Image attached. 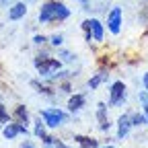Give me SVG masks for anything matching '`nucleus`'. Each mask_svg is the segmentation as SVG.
I'll return each mask as SVG.
<instances>
[{"mask_svg": "<svg viewBox=\"0 0 148 148\" xmlns=\"http://www.w3.org/2000/svg\"><path fill=\"white\" fill-rule=\"evenodd\" d=\"M130 119H132V125H144V123H148V117L142 115V113H132Z\"/></svg>", "mask_w": 148, "mask_h": 148, "instance_id": "f3484780", "label": "nucleus"}, {"mask_svg": "<svg viewBox=\"0 0 148 148\" xmlns=\"http://www.w3.org/2000/svg\"><path fill=\"white\" fill-rule=\"evenodd\" d=\"M68 16H70V8L64 2H60V0H47V2H43L41 8H39V14H37L39 23L66 21Z\"/></svg>", "mask_w": 148, "mask_h": 148, "instance_id": "f257e3e1", "label": "nucleus"}, {"mask_svg": "<svg viewBox=\"0 0 148 148\" xmlns=\"http://www.w3.org/2000/svg\"><path fill=\"white\" fill-rule=\"evenodd\" d=\"M130 130H132V119H130V115H119V119H117V138L123 140L130 134Z\"/></svg>", "mask_w": 148, "mask_h": 148, "instance_id": "0eeeda50", "label": "nucleus"}, {"mask_svg": "<svg viewBox=\"0 0 148 148\" xmlns=\"http://www.w3.org/2000/svg\"><path fill=\"white\" fill-rule=\"evenodd\" d=\"M74 142H76L80 148H99V142H97L95 138H90V136H80V134H76V136H74Z\"/></svg>", "mask_w": 148, "mask_h": 148, "instance_id": "ddd939ff", "label": "nucleus"}, {"mask_svg": "<svg viewBox=\"0 0 148 148\" xmlns=\"http://www.w3.org/2000/svg\"><path fill=\"white\" fill-rule=\"evenodd\" d=\"M45 41H47V37H43V35H35V37H33V43H35V45H43Z\"/></svg>", "mask_w": 148, "mask_h": 148, "instance_id": "4be33fe9", "label": "nucleus"}, {"mask_svg": "<svg viewBox=\"0 0 148 148\" xmlns=\"http://www.w3.org/2000/svg\"><path fill=\"white\" fill-rule=\"evenodd\" d=\"M43 148H70V146L62 144L58 138H53V136H45L43 138Z\"/></svg>", "mask_w": 148, "mask_h": 148, "instance_id": "4468645a", "label": "nucleus"}, {"mask_svg": "<svg viewBox=\"0 0 148 148\" xmlns=\"http://www.w3.org/2000/svg\"><path fill=\"white\" fill-rule=\"evenodd\" d=\"M39 117L43 119V123L47 127H58L66 121V113L64 111H60L58 107H51V109H43L39 111Z\"/></svg>", "mask_w": 148, "mask_h": 148, "instance_id": "7ed1b4c3", "label": "nucleus"}, {"mask_svg": "<svg viewBox=\"0 0 148 148\" xmlns=\"http://www.w3.org/2000/svg\"><path fill=\"white\" fill-rule=\"evenodd\" d=\"M142 82H144V88H146V92H148V72L142 76Z\"/></svg>", "mask_w": 148, "mask_h": 148, "instance_id": "b1692460", "label": "nucleus"}, {"mask_svg": "<svg viewBox=\"0 0 148 148\" xmlns=\"http://www.w3.org/2000/svg\"><path fill=\"white\" fill-rule=\"evenodd\" d=\"M84 103H86V97L84 95H80V92H78V95H72L68 99V109L72 111V113H78V111L84 107Z\"/></svg>", "mask_w": 148, "mask_h": 148, "instance_id": "9d476101", "label": "nucleus"}, {"mask_svg": "<svg viewBox=\"0 0 148 148\" xmlns=\"http://www.w3.org/2000/svg\"><path fill=\"white\" fill-rule=\"evenodd\" d=\"M62 41H64V37H62V35H51V37H49V43L56 45V47L62 45Z\"/></svg>", "mask_w": 148, "mask_h": 148, "instance_id": "aec40b11", "label": "nucleus"}, {"mask_svg": "<svg viewBox=\"0 0 148 148\" xmlns=\"http://www.w3.org/2000/svg\"><path fill=\"white\" fill-rule=\"evenodd\" d=\"M78 2H86V0H78Z\"/></svg>", "mask_w": 148, "mask_h": 148, "instance_id": "c85d7f7f", "label": "nucleus"}, {"mask_svg": "<svg viewBox=\"0 0 148 148\" xmlns=\"http://www.w3.org/2000/svg\"><path fill=\"white\" fill-rule=\"evenodd\" d=\"M45 127H47V125H45V123H43V119L39 117V119L35 121V127H33V134H35L37 138H41V140H43V138L47 136V134H45Z\"/></svg>", "mask_w": 148, "mask_h": 148, "instance_id": "2eb2a0df", "label": "nucleus"}, {"mask_svg": "<svg viewBox=\"0 0 148 148\" xmlns=\"http://www.w3.org/2000/svg\"><path fill=\"white\" fill-rule=\"evenodd\" d=\"M107 76H109V74H105V72H99V74H95V76H92V78L88 80V86H90V88H97L101 82H105V80H107Z\"/></svg>", "mask_w": 148, "mask_h": 148, "instance_id": "dca6fc26", "label": "nucleus"}, {"mask_svg": "<svg viewBox=\"0 0 148 148\" xmlns=\"http://www.w3.org/2000/svg\"><path fill=\"white\" fill-rule=\"evenodd\" d=\"M31 86H35L37 90H39V92H43V95H47V97H51V88L49 86H43V84H39V82H37V80H33L31 82Z\"/></svg>", "mask_w": 148, "mask_h": 148, "instance_id": "a211bd4d", "label": "nucleus"}, {"mask_svg": "<svg viewBox=\"0 0 148 148\" xmlns=\"http://www.w3.org/2000/svg\"><path fill=\"white\" fill-rule=\"evenodd\" d=\"M21 148H37V146H35L33 142H23V146H21Z\"/></svg>", "mask_w": 148, "mask_h": 148, "instance_id": "a878e982", "label": "nucleus"}, {"mask_svg": "<svg viewBox=\"0 0 148 148\" xmlns=\"http://www.w3.org/2000/svg\"><path fill=\"white\" fill-rule=\"evenodd\" d=\"M0 4H10V0H0Z\"/></svg>", "mask_w": 148, "mask_h": 148, "instance_id": "bb28decb", "label": "nucleus"}, {"mask_svg": "<svg viewBox=\"0 0 148 148\" xmlns=\"http://www.w3.org/2000/svg\"><path fill=\"white\" fill-rule=\"evenodd\" d=\"M10 119V115H8V111H6V107L2 105V103H0V125H2V123H6Z\"/></svg>", "mask_w": 148, "mask_h": 148, "instance_id": "6ab92c4d", "label": "nucleus"}, {"mask_svg": "<svg viewBox=\"0 0 148 148\" xmlns=\"http://www.w3.org/2000/svg\"><path fill=\"white\" fill-rule=\"evenodd\" d=\"M27 14V4L25 2H14L10 8H8V18L10 21H18Z\"/></svg>", "mask_w": 148, "mask_h": 148, "instance_id": "1a4fd4ad", "label": "nucleus"}, {"mask_svg": "<svg viewBox=\"0 0 148 148\" xmlns=\"http://www.w3.org/2000/svg\"><path fill=\"white\" fill-rule=\"evenodd\" d=\"M62 90H64V92H72V86H70L68 82H64V84H62Z\"/></svg>", "mask_w": 148, "mask_h": 148, "instance_id": "393cba45", "label": "nucleus"}, {"mask_svg": "<svg viewBox=\"0 0 148 148\" xmlns=\"http://www.w3.org/2000/svg\"><path fill=\"white\" fill-rule=\"evenodd\" d=\"M97 119H99V127L103 130V132H107V130L111 127V121L107 117V105L105 103H99L97 105Z\"/></svg>", "mask_w": 148, "mask_h": 148, "instance_id": "6e6552de", "label": "nucleus"}, {"mask_svg": "<svg viewBox=\"0 0 148 148\" xmlns=\"http://www.w3.org/2000/svg\"><path fill=\"white\" fill-rule=\"evenodd\" d=\"M101 148H113V146H101Z\"/></svg>", "mask_w": 148, "mask_h": 148, "instance_id": "cd10ccee", "label": "nucleus"}, {"mask_svg": "<svg viewBox=\"0 0 148 148\" xmlns=\"http://www.w3.org/2000/svg\"><path fill=\"white\" fill-rule=\"evenodd\" d=\"M127 97V90H125V82L123 80H115L109 88V105L111 107H117L125 101Z\"/></svg>", "mask_w": 148, "mask_h": 148, "instance_id": "20e7f679", "label": "nucleus"}, {"mask_svg": "<svg viewBox=\"0 0 148 148\" xmlns=\"http://www.w3.org/2000/svg\"><path fill=\"white\" fill-rule=\"evenodd\" d=\"M37 72H39L41 78H51L56 72H60L62 68V62L58 58H49V56H37V58L33 60Z\"/></svg>", "mask_w": 148, "mask_h": 148, "instance_id": "f03ea898", "label": "nucleus"}, {"mask_svg": "<svg viewBox=\"0 0 148 148\" xmlns=\"http://www.w3.org/2000/svg\"><path fill=\"white\" fill-rule=\"evenodd\" d=\"M88 27H90L92 41H103V25L97 21V18H88Z\"/></svg>", "mask_w": 148, "mask_h": 148, "instance_id": "9b49d317", "label": "nucleus"}, {"mask_svg": "<svg viewBox=\"0 0 148 148\" xmlns=\"http://www.w3.org/2000/svg\"><path fill=\"white\" fill-rule=\"evenodd\" d=\"M140 101H142V105H144V113H146V117H148V92H140Z\"/></svg>", "mask_w": 148, "mask_h": 148, "instance_id": "412c9836", "label": "nucleus"}, {"mask_svg": "<svg viewBox=\"0 0 148 148\" xmlns=\"http://www.w3.org/2000/svg\"><path fill=\"white\" fill-rule=\"evenodd\" d=\"M107 27L113 35H117L121 31V8L119 6H113L111 12L107 14Z\"/></svg>", "mask_w": 148, "mask_h": 148, "instance_id": "39448f33", "label": "nucleus"}, {"mask_svg": "<svg viewBox=\"0 0 148 148\" xmlns=\"http://www.w3.org/2000/svg\"><path fill=\"white\" fill-rule=\"evenodd\" d=\"M2 134H4V138H6V140H14L18 134H25V136H27V134H29V130H27V125L16 123V121H14V123H8V125H4V127H2Z\"/></svg>", "mask_w": 148, "mask_h": 148, "instance_id": "423d86ee", "label": "nucleus"}, {"mask_svg": "<svg viewBox=\"0 0 148 148\" xmlns=\"http://www.w3.org/2000/svg\"><path fill=\"white\" fill-rule=\"evenodd\" d=\"M12 117H14V121H16V123L27 125V123H29V111H27V107H25V105H16V107H14Z\"/></svg>", "mask_w": 148, "mask_h": 148, "instance_id": "f8f14e48", "label": "nucleus"}, {"mask_svg": "<svg viewBox=\"0 0 148 148\" xmlns=\"http://www.w3.org/2000/svg\"><path fill=\"white\" fill-rule=\"evenodd\" d=\"M60 56H62V58H64L66 62H72V60H74V58H72V53H70V51H62Z\"/></svg>", "mask_w": 148, "mask_h": 148, "instance_id": "5701e85b", "label": "nucleus"}]
</instances>
